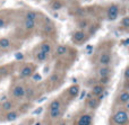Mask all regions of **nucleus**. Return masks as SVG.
I'll return each instance as SVG.
<instances>
[{"label":"nucleus","mask_w":129,"mask_h":125,"mask_svg":"<svg viewBox=\"0 0 129 125\" xmlns=\"http://www.w3.org/2000/svg\"><path fill=\"white\" fill-rule=\"evenodd\" d=\"M113 122L117 125H126L128 123V115L127 110H117L113 115Z\"/></svg>","instance_id":"nucleus-1"},{"label":"nucleus","mask_w":129,"mask_h":125,"mask_svg":"<svg viewBox=\"0 0 129 125\" xmlns=\"http://www.w3.org/2000/svg\"><path fill=\"white\" fill-rule=\"evenodd\" d=\"M13 96L15 98H18V99H22L25 97V87L22 85H18L16 86L15 88L13 89Z\"/></svg>","instance_id":"nucleus-2"},{"label":"nucleus","mask_w":129,"mask_h":125,"mask_svg":"<svg viewBox=\"0 0 129 125\" xmlns=\"http://www.w3.org/2000/svg\"><path fill=\"white\" fill-rule=\"evenodd\" d=\"M33 72H34V68L32 65H25L22 69V71H20L19 77L20 78H28V77H31L33 74Z\"/></svg>","instance_id":"nucleus-3"},{"label":"nucleus","mask_w":129,"mask_h":125,"mask_svg":"<svg viewBox=\"0 0 129 125\" xmlns=\"http://www.w3.org/2000/svg\"><path fill=\"white\" fill-rule=\"evenodd\" d=\"M86 38V35H85V32L84 31H76L75 33L73 34V41L74 42H77L80 43Z\"/></svg>","instance_id":"nucleus-4"},{"label":"nucleus","mask_w":129,"mask_h":125,"mask_svg":"<svg viewBox=\"0 0 129 125\" xmlns=\"http://www.w3.org/2000/svg\"><path fill=\"white\" fill-rule=\"evenodd\" d=\"M92 124V116L88 114H85L79 117L77 121V125H91Z\"/></svg>","instance_id":"nucleus-5"},{"label":"nucleus","mask_w":129,"mask_h":125,"mask_svg":"<svg viewBox=\"0 0 129 125\" xmlns=\"http://www.w3.org/2000/svg\"><path fill=\"white\" fill-rule=\"evenodd\" d=\"M103 92H104V86L103 85H95L92 89V95L94 97L101 96V95H103Z\"/></svg>","instance_id":"nucleus-6"},{"label":"nucleus","mask_w":129,"mask_h":125,"mask_svg":"<svg viewBox=\"0 0 129 125\" xmlns=\"http://www.w3.org/2000/svg\"><path fill=\"white\" fill-rule=\"evenodd\" d=\"M39 51H41V52H43V53H45V54H48V55H49V54L51 53V51H52L51 44H50V43H48V42L41 43L40 50H39Z\"/></svg>","instance_id":"nucleus-7"},{"label":"nucleus","mask_w":129,"mask_h":125,"mask_svg":"<svg viewBox=\"0 0 129 125\" xmlns=\"http://www.w3.org/2000/svg\"><path fill=\"white\" fill-rule=\"evenodd\" d=\"M99 61H100V63L102 65H108L110 62H111V55H110L109 53H107V52H105V53H102Z\"/></svg>","instance_id":"nucleus-8"},{"label":"nucleus","mask_w":129,"mask_h":125,"mask_svg":"<svg viewBox=\"0 0 129 125\" xmlns=\"http://www.w3.org/2000/svg\"><path fill=\"white\" fill-rule=\"evenodd\" d=\"M118 99H119V101H120V103L127 104L128 100H129V92L127 91V90L121 91L120 94H119V96H118Z\"/></svg>","instance_id":"nucleus-9"},{"label":"nucleus","mask_w":129,"mask_h":125,"mask_svg":"<svg viewBox=\"0 0 129 125\" xmlns=\"http://www.w3.org/2000/svg\"><path fill=\"white\" fill-rule=\"evenodd\" d=\"M48 58H49V55L41 51H39L38 53L35 54V60L38 61V62H45V61L48 60Z\"/></svg>","instance_id":"nucleus-10"},{"label":"nucleus","mask_w":129,"mask_h":125,"mask_svg":"<svg viewBox=\"0 0 129 125\" xmlns=\"http://www.w3.org/2000/svg\"><path fill=\"white\" fill-rule=\"evenodd\" d=\"M17 117H18V112L17 110H10V112H8L7 113V115H6V121L13 122V121H15Z\"/></svg>","instance_id":"nucleus-11"},{"label":"nucleus","mask_w":129,"mask_h":125,"mask_svg":"<svg viewBox=\"0 0 129 125\" xmlns=\"http://www.w3.org/2000/svg\"><path fill=\"white\" fill-rule=\"evenodd\" d=\"M99 76L101 77V78H107V77H109V73H110V69L108 67H103V68H100L98 71Z\"/></svg>","instance_id":"nucleus-12"},{"label":"nucleus","mask_w":129,"mask_h":125,"mask_svg":"<svg viewBox=\"0 0 129 125\" xmlns=\"http://www.w3.org/2000/svg\"><path fill=\"white\" fill-rule=\"evenodd\" d=\"M10 46V40L7 37L0 38V49H8Z\"/></svg>","instance_id":"nucleus-13"},{"label":"nucleus","mask_w":129,"mask_h":125,"mask_svg":"<svg viewBox=\"0 0 129 125\" xmlns=\"http://www.w3.org/2000/svg\"><path fill=\"white\" fill-rule=\"evenodd\" d=\"M78 92H79V87H78L77 85L71 86V87L68 89V94L70 95L71 97H76L78 95Z\"/></svg>","instance_id":"nucleus-14"},{"label":"nucleus","mask_w":129,"mask_h":125,"mask_svg":"<svg viewBox=\"0 0 129 125\" xmlns=\"http://www.w3.org/2000/svg\"><path fill=\"white\" fill-rule=\"evenodd\" d=\"M14 107V103L13 101H9V100H6L2 103V109L5 110V112H10L11 109H13Z\"/></svg>","instance_id":"nucleus-15"},{"label":"nucleus","mask_w":129,"mask_h":125,"mask_svg":"<svg viewBox=\"0 0 129 125\" xmlns=\"http://www.w3.org/2000/svg\"><path fill=\"white\" fill-rule=\"evenodd\" d=\"M67 51H68V49H67V46H64V45H58L56 49V54L57 55H63V54L67 53Z\"/></svg>","instance_id":"nucleus-16"},{"label":"nucleus","mask_w":129,"mask_h":125,"mask_svg":"<svg viewBox=\"0 0 129 125\" xmlns=\"http://www.w3.org/2000/svg\"><path fill=\"white\" fill-rule=\"evenodd\" d=\"M24 26H25V28H26L27 31H32V29H34V27H35V20L25 19Z\"/></svg>","instance_id":"nucleus-17"},{"label":"nucleus","mask_w":129,"mask_h":125,"mask_svg":"<svg viewBox=\"0 0 129 125\" xmlns=\"http://www.w3.org/2000/svg\"><path fill=\"white\" fill-rule=\"evenodd\" d=\"M60 107H61V103H60V100L56 99V100H53L51 104H50V106H49V110H52V109H60Z\"/></svg>","instance_id":"nucleus-18"},{"label":"nucleus","mask_w":129,"mask_h":125,"mask_svg":"<svg viewBox=\"0 0 129 125\" xmlns=\"http://www.w3.org/2000/svg\"><path fill=\"white\" fill-rule=\"evenodd\" d=\"M108 14H117L119 15V7L117 5H111L108 9Z\"/></svg>","instance_id":"nucleus-19"},{"label":"nucleus","mask_w":129,"mask_h":125,"mask_svg":"<svg viewBox=\"0 0 129 125\" xmlns=\"http://www.w3.org/2000/svg\"><path fill=\"white\" fill-rule=\"evenodd\" d=\"M88 106L91 108H96L99 106V99L96 98H91L88 100Z\"/></svg>","instance_id":"nucleus-20"},{"label":"nucleus","mask_w":129,"mask_h":125,"mask_svg":"<svg viewBox=\"0 0 129 125\" xmlns=\"http://www.w3.org/2000/svg\"><path fill=\"white\" fill-rule=\"evenodd\" d=\"M38 18V14L35 11H28L26 14V19H29V20H35Z\"/></svg>","instance_id":"nucleus-21"},{"label":"nucleus","mask_w":129,"mask_h":125,"mask_svg":"<svg viewBox=\"0 0 129 125\" xmlns=\"http://www.w3.org/2000/svg\"><path fill=\"white\" fill-rule=\"evenodd\" d=\"M60 109H52L49 112V116L51 117V118H57V117L60 115Z\"/></svg>","instance_id":"nucleus-22"},{"label":"nucleus","mask_w":129,"mask_h":125,"mask_svg":"<svg viewBox=\"0 0 129 125\" xmlns=\"http://www.w3.org/2000/svg\"><path fill=\"white\" fill-rule=\"evenodd\" d=\"M51 8L53 9V10H59V9L62 8V4H61L60 1H53L51 4Z\"/></svg>","instance_id":"nucleus-23"},{"label":"nucleus","mask_w":129,"mask_h":125,"mask_svg":"<svg viewBox=\"0 0 129 125\" xmlns=\"http://www.w3.org/2000/svg\"><path fill=\"white\" fill-rule=\"evenodd\" d=\"M121 25H122L125 28H128L129 27V17H125L122 20H121Z\"/></svg>","instance_id":"nucleus-24"},{"label":"nucleus","mask_w":129,"mask_h":125,"mask_svg":"<svg viewBox=\"0 0 129 125\" xmlns=\"http://www.w3.org/2000/svg\"><path fill=\"white\" fill-rule=\"evenodd\" d=\"M118 15L117 14H108V19L109 20H116Z\"/></svg>","instance_id":"nucleus-25"},{"label":"nucleus","mask_w":129,"mask_h":125,"mask_svg":"<svg viewBox=\"0 0 129 125\" xmlns=\"http://www.w3.org/2000/svg\"><path fill=\"white\" fill-rule=\"evenodd\" d=\"M123 78H125L126 80H128V78H129V68H128V67L125 69V73H123Z\"/></svg>","instance_id":"nucleus-26"},{"label":"nucleus","mask_w":129,"mask_h":125,"mask_svg":"<svg viewBox=\"0 0 129 125\" xmlns=\"http://www.w3.org/2000/svg\"><path fill=\"white\" fill-rule=\"evenodd\" d=\"M0 74H2V76H5V74H7V68H0Z\"/></svg>","instance_id":"nucleus-27"},{"label":"nucleus","mask_w":129,"mask_h":125,"mask_svg":"<svg viewBox=\"0 0 129 125\" xmlns=\"http://www.w3.org/2000/svg\"><path fill=\"white\" fill-rule=\"evenodd\" d=\"M5 25H6V23H5V19H2V18H0V28H2V27H5Z\"/></svg>","instance_id":"nucleus-28"},{"label":"nucleus","mask_w":129,"mask_h":125,"mask_svg":"<svg viewBox=\"0 0 129 125\" xmlns=\"http://www.w3.org/2000/svg\"><path fill=\"white\" fill-rule=\"evenodd\" d=\"M108 80H109V79H108V77H107V78H101V82H102V85L107 83V82H108Z\"/></svg>","instance_id":"nucleus-29"},{"label":"nucleus","mask_w":129,"mask_h":125,"mask_svg":"<svg viewBox=\"0 0 129 125\" xmlns=\"http://www.w3.org/2000/svg\"><path fill=\"white\" fill-rule=\"evenodd\" d=\"M56 80H58V76H56V74L51 76V81H56Z\"/></svg>","instance_id":"nucleus-30"},{"label":"nucleus","mask_w":129,"mask_h":125,"mask_svg":"<svg viewBox=\"0 0 129 125\" xmlns=\"http://www.w3.org/2000/svg\"><path fill=\"white\" fill-rule=\"evenodd\" d=\"M16 58H17V60H22L23 54H16Z\"/></svg>","instance_id":"nucleus-31"},{"label":"nucleus","mask_w":129,"mask_h":125,"mask_svg":"<svg viewBox=\"0 0 129 125\" xmlns=\"http://www.w3.org/2000/svg\"><path fill=\"white\" fill-rule=\"evenodd\" d=\"M41 112H42V107H40V108H39V109H36L34 113H35V114H40Z\"/></svg>","instance_id":"nucleus-32"},{"label":"nucleus","mask_w":129,"mask_h":125,"mask_svg":"<svg viewBox=\"0 0 129 125\" xmlns=\"http://www.w3.org/2000/svg\"><path fill=\"white\" fill-rule=\"evenodd\" d=\"M128 41H129V40H125V42H123V44H125V45H127V44H128Z\"/></svg>","instance_id":"nucleus-33"},{"label":"nucleus","mask_w":129,"mask_h":125,"mask_svg":"<svg viewBox=\"0 0 129 125\" xmlns=\"http://www.w3.org/2000/svg\"><path fill=\"white\" fill-rule=\"evenodd\" d=\"M60 125H66V124H64V123H61V124H60Z\"/></svg>","instance_id":"nucleus-34"},{"label":"nucleus","mask_w":129,"mask_h":125,"mask_svg":"<svg viewBox=\"0 0 129 125\" xmlns=\"http://www.w3.org/2000/svg\"><path fill=\"white\" fill-rule=\"evenodd\" d=\"M35 125H41V124H40V123H38V124H35Z\"/></svg>","instance_id":"nucleus-35"}]
</instances>
